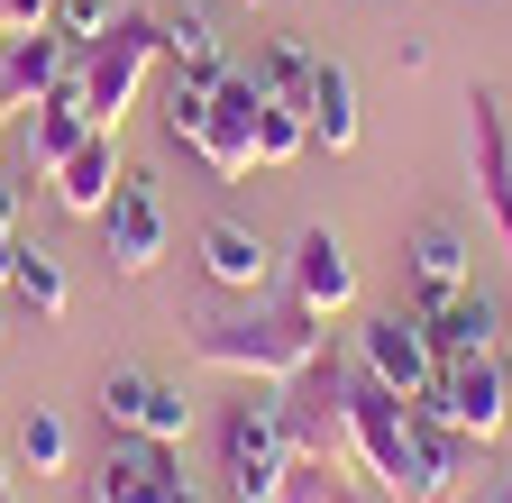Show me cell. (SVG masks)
<instances>
[{
  "instance_id": "6da1fadb",
  "label": "cell",
  "mask_w": 512,
  "mask_h": 503,
  "mask_svg": "<svg viewBox=\"0 0 512 503\" xmlns=\"http://www.w3.org/2000/svg\"><path fill=\"white\" fill-rule=\"evenodd\" d=\"M320 357H330V330H320L302 302H284V311L247 302V311H220V321L192 330V366L202 375H238V385H293V375H311Z\"/></svg>"
},
{
  "instance_id": "7a4b0ae2",
  "label": "cell",
  "mask_w": 512,
  "mask_h": 503,
  "mask_svg": "<svg viewBox=\"0 0 512 503\" xmlns=\"http://www.w3.org/2000/svg\"><path fill=\"white\" fill-rule=\"evenodd\" d=\"M156 65H165V19L119 10L110 37L83 46V110H92V129H119V119L138 110V92H147Z\"/></svg>"
},
{
  "instance_id": "3957f363",
  "label": "cell",
  "mask_w": 512,
  "mask_h": 503,
  "mask_svg": "<svg viewBox=\"0 0 512 503\" xmlns=\"http://www.w3.org/2000/svg\"><path fill=\"white\" fill-rule=\"evenodd\" d=\"M293 467V430H284V403L275 385H247V403H229L220 421V476H229V503H266Z\"/></svg>"
},
{
  "instance_id": "277c9868",
  "label": "cell",
  "mask_w": 512,
  "mask_h": 503,
  "mask_svg": "<svg viewBox=\"0 0 512 503\" xmlns=\"http://www.w3.org/2000/svg\"><path fill=\"white\" fill-rule=\"evenodd\" d=\"M256 110H266V83H256V65H229L202 101V129L183 138V156L202 165L211 183H247L256 174Z\"/></svg>"
},
{
  "instance_id": "5b68a950",
  "label": "cell",
  "mask_w": 512,
  "mask_h": 503,
  "mask_svg": "<svg viewBox=\"0 0 512 503\" xmlns=\"http://www.w3.org/2000/svg\"><path fill=\"white\" fill-rule=\"evenodd\" d=\"M101 421L119 439H156V449H183L192 439V394L156 366H110L101 375Z\"/></svg>"
},
{
  "instance_id": "8992f818",
  "label": "cell",
  "mask_w": 512,
  "mask_h": 503,
  "mask_svg": "<svg viewBox=\"0 0 512 503\" xmlns=\"http://www.w3.org/2000/svg\"><path fill=\"white\" fill-rule=\"evenodd\" d=\"M430 403L448 412V430H467L476 449H494V439L512 430V366H503V348L448 357V366H439V385H430Z\"/></svg>"
},
{
  "instance_id": "52a82bcc",
  "label": "cell",
  "mask_w": 512,
  "mask_h": 503,
  "mask_svg": "<svg viewBox=\"0 0 512 503\" xmlns=\"http://www.w3.org/2000/svg\"><path fill=\"white\" fill-rule=\"evenodd\" d=\"M357 366L375 375V385H394L403 403L439 385V348L421 330V311H366L357 321Z\"/></svg>"
},
{
  "instance_id": "ba28073f",
  "label": "cell",
  "mask_w": 512,
  "mask_h": 503,
  "mask_svg": "<svg viewBox=\"0 0 512 503\" xmlns=\"http://www.w3.org/2000/svg\"><path fill=\"white\" fill-rule=\"evenodd\" d=\"M101 229V257H110V275H156V257H165V202H156V183L147 174H119V193H110V211L92 220Z\"/></svg>"
},
{
  "instance_id": "9c48e42d",
  "label": "cell",
  "mask_w": 512,
  "mask_h": 503,
  "mask_svg": "<svg viewBox=\"0 0 512 503\" xmlns=\"http://www.w3.org/2000/svg\"><path fill=\"white\" fill-rule=\"evenodd\" d=\"M92 503H202V485L183 476V449H156V439H128V449H110L83 485Z\"/></svg>"
},
{
  "instance_id": "30bf717a",
  "label": "cell",
  "mask_w": 512,
  "mask_h": 503,
  "mask_svg": "<svg viewBox=\"0 0 512 503\" xmlns=\"http://www.w3.org/2000/svg\"><path fill=\"white\" fill-rule=\"evenodd\" d=\"M467 165H476V211L512 257V138H503V92H467Z\"/></svg>"
},
{
  "instance_id": "8fae6325",
  "label": "cell",
  "mask_w": 512,
  "mask_h": 503,
  "mask_svg": "<svg viewBox=\"0 0 512 503\" xmlns=\"http://www.w3.org/2000/svg\"><path fill=\"white\" fill-rule=\"evenodd\" d=\"M293 302L311 311V321H339V311H357V257L339 229H302L293 238Z\"/></svg>"
},
{
  "instance_id": "7c38bea8",
  "label": "cell",
  "mask_w": 512,
  "mask_h": 503,
  "mask_svg": "<svg viewBox=\"0 0 512 503\" xmlns=\"http://www.w3.org/2000/svg\"><path fill=\"white\" fill-rule=\"evenodd\" d=\"M83 138H92V110H83V55H74V74H64L37 110H19V165L28 174H55Z\"/></svg>"
},
{
  "instance_id": "4fadbf2b",
  "label": "cell",
  "mask_w": 512,
  "mask_h": 503,
  "mask_svg": "<svg viewBox=\"0 0 512 503\" xmlns=\"http://www.w3.org/2000/svg\"><path fill=\"white\" fill-rule=\"evenodd\" d=\"M403 284H412V311H430V302H448V293H467V284H476L467 229H458V220H421L412 247H403Z\"/></svg>"
},
{
  "instance_id": "5bb4252c",
  "label": "cell",
  "mask_w": 512,
  "mask_h": 503,
  "mask_svg": "<svg viewBox=\"0 0 512 503\" xmlns=\"http://www.w3.org/2000/svg\"><path fill=\"white\" fill-rule=\"evenodd\" d=\"M119 174H128V165H119V129H92L74 156L46 174V183H55V211H64V220H101L110 193H119Z\"/></svg>"
},
{
  "instance_id": "9a60e30c",
  "label": "cell",
  "mask_w": 512,
  "mask_h": 503,
  "mask_svg": "<svg viewBox=\"0 0 512 503\" xmlns=\"http://www.w3.org/2000/svg\"><path fill=\"white\" fill-rule=\"evenodd\" d=\"M64 74H74V46H64L55 28H28V37H0V101H10V119L19 110H37Z\"/></svg>"
},
{
  "instance_id": "2e32d148",
  "label": "cell",
  "mask_w": 512,
  "mask_h": 503,
  "mask_svg": "<svg viewBox=\"0 0 512 503\" xmlns=\"http://www.w3.org/2000/svg\"><path fill=\"white\" fill-rule=\"evenodd\" d=\"M202 275H211L220 293L256 302V293L275 284V247L256 238V229H238V220H211V229H202Z\"/></svg>"
},
{
  "instance_id": "e0dca14e",
  "label": "cell",
  "mask_w": 512,
  "mask_h": 503,
  "mask_svg": "<svg viewBox=\"0 0 512 503\" xmlns=\"http://www.w3.org/2000/svg\"><path fill=\"white\" fill-rule=\"evenodd\" d=\"M421 330H430V348H439V366H448V357H476V348H494V339H503V311H494V302L467 284V293L430 302V311H421Z\"/></svg>"
},
{
  "instance_id": "ac0fdd59",
  "label": "cell",
  "mask_w": 512,
  "mask_h": 503,
  "mask_svg": "<svg viewBox=\"0 0 512 503\" xmlns=\"http://www.w3.org/2000/svg\"><path fill=\"white\" fill-rule=\"evenodd\" d=\"M311 147H330V156H348L357 147V129H366V119H357V74L339 65V55H320V74H311Z\"/></svg>"
},
{
  "instance_id": "d6986e66",
  "label": "cell",
  "mask_w": 512,
  "mask_h": 503,
  "mask_svg": "<svg viewBox=\"0 0 512 503\" xmlns=\"http://www.w3.org/2000/svg\"><path fill=\"white\" fill-rule=\"evenodd\" d=\"M165 65L183 74V83H220L229 65H238V55H229V37H220V19L211 10H183V19H165Z\"/></svg>"
},
{
  "instance_id": "ffe728a7",
  "label": "cell",
  "mask_w": 512,
  "mask_h": 503,
  "mask_svg": "<svg viewBox=\"0 0 512 503\" xmlns=\"http://www.w3.org/2000/svg\"><path fill=\"white\" fill-rule=\"evenodd\" d=\"M10 302L19 311H37V321H64V311H74V275H64V257L55 247H19V275H10Z\"/></svg>"
},
{
  "instance_id": "44dd1931",
  "label": "cell",
  "mask_w": 512,
  "mask_h": 503,
  "mask_svg": "<svg viewBox=\"0 0 512 503\" xmlns=\"http://www.w3.org/2000/svg\"><path fill=\"white\" fill-rule=\"evenodd\" d=\"M311 74H320V55H311L302 37H266V55H256L266 101H311Z\"/></svg>"
},
{
  "instance_id": "7402d4cb",
  "label": "cell",
  "mask_w": 512,
  "mask_h": 503,
  "mask_svg": "<svg viewBox=\"0 0 512 503\" xmlns=\"http://www.w3.org/2000/svg\"><path fill=\"white\" fill-rule=\"evenodd\" d=\"M311 156V110L302 101H266L256 110V165H293Z\"/></svg>"
},
{
  "instance_id": "603a6c76",
  "label": "cell",
  "mask_w": 512,
  "mask_h": 503,
  "mask_svg": "<svg viewBox=\"0 0 512 503\" xmlns=\"http://www.w3.org/2000/svg\"><path fill=\"white\" fill-rule=\"evenodd\" d=\"M19 458H28L37 476H64V467H74V430H64V421L37 403V412L19 421Z\"/></svg>"
},
{
  "instance_id": "cb8c5ba5",
  "label": "cell",
  "mask_w": 512,
  "mask_h": 503,
  "mask_svg": "<svg viewBox=\"0 0 512 503\" xmlns=\"http://www.w3.org/2000/svg\"><path fill=\"white\" fill-rule=\"evenodd\" d=\"M110 19H119L110 0H55V19H46V28H55L64 46H74V55H83L92 37H110Z\"/></svg>"
},
{
  "instance_id": "d4e9b609",
  "label": "cell",
  "mask_w": 512,
  "mask_h": 503,
  "mask_svg": "<svg viewBox=\"0 0 512 503\" xmlns=\"http://www.w3.org/2000/svg\"><path fill=\"white\" fill-rule=\"evenodd\" d=\"M266 503H339V476H330V458H293V467H284V485H275Z\"/></svg>"
},
{
  "instance_id": "484cf974",
  "label": "cell",
  "mask_w": 512,
  "mask_h": 503,
  "mask_svg": "<svg viewBox=\"0 0 512 503\" xmlns=\"http://www.w3.org/2000/svg\"><path fill=\"white\" fill-rule=\"evenodd\" d=\"M46 19H55V0H0V37H28Z\"/></svg>"
},
{
  "instance_id": "4316f807",
  "label": "cell",
  "mask_w": 512,
  "mask_h": 503,
  "mask_svg": "<svg viewBox=\"0 0 512 503\" xmlns=\"http://www.w3.org/2000/svg\"><path fill=\"white\" fill-rule=\"evenodd\" d=\"M19 247H28L19 229H0V293H10V275H19Z\"/></svg>"
},
{
  "instance_id": "83f0119b",
  "label": "cell",
  "mask_w": 512,
  "mask_h": 503,
  "mask_svg": "<svg viewBox=\"0 0 512 503\" xmlns=\"http://www.w3.org/2000/svg\"><path fill=\"white\" fill-rule=\"evenodd\" d=\"M0 229H19V183L0 174Z\"/></svg>"
},
{
  "instance_id": "f1b7e54d",
  "label": "cell",
  "mask_w": 512,
  "mask_h": 503,
  "mask_svg": "<svg viewBox=\"0 0 512 503\" xmlns=\"http://www.w3.org/2000/svg\"><path fill=\"white\" fill-rule=\"evenodd\" d=\"M0 503H19V494H10V458H0Z\"/></svg>"
},
{
  "instance_id": "f546056e",
  "label": "cell",
  "mask_w": 512,
  "mask_h": 503,
  "mask_svg": "<svg viewBox=\"0 0 512 503\" xmlns=\"http://www.w3.org/2000/svg\"><path fill=\"white\" fill-rule=\"evenodd\" d=\"M0 339H10V293H0Z\"/></svg>"
},
{
  "instance_id": "4dcf8cb0",
  "label": "cell",
  "mask_w": 512,
  "mask_h": 503,
  "mask_svg": "<svg viewBox=\"0 0 512 503\" xmlns=\"http://www.w3.org/2000/svg\"><path fill=\"white\" fill-rule=\"evenodd\" d=\"M503 138H512V101H503Z\"/></svg>"
},
{
  "instance_id": "1f68e13d",
  "label": "cell",
  "mask_w": 512,
  "mask_h": 503,
  "mask_svg": "<svg viewBox=\"0 0 512 503\" xmlns=\"http://www.w3.org/2000/svg\"><path fill=\"white\" fill-rule=\"evenodd\" d=\"M0 119H10V101H0Z\"/></svg>"
}]
</instances>
